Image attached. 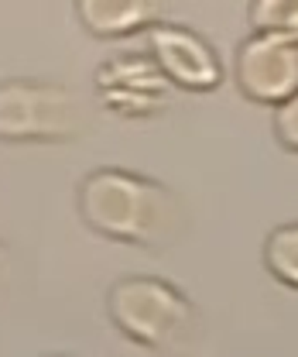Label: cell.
<instances>
[{
    "label": "cell",
    "instance_id": "6da1fadb",
    "mask_svg": "<svg viewBox=\"0 0 298 357\" xmlns=\"http://www.w3.org/2000/svg\"><path fill=\"white\" fill-rule=\"evenodd\" d=\"M76 213L89 234L144 251L178 244L192 223L185 199L171 185L117 165H100L79 176Z\"/></svg>",
    "mask_w": 298,
    "mask_h": 357
},
{
    "label": "cell",
    "instance_id": "7a4b0ae2",
    "mask_svg": "<svg viewBox=\"0 0 298 357\" xmlns=\"http://www.w3.org/2000/svg\"><path fill=\"white\" fill-rule=\"evenodd\" d=\"M110 326L141 351H171L196 337L199 306L162 275H124L107 289Z\"/></svg>",
    "mask_w": 298,
    "mask_h": 357
},
{
    "label": "cell",
    "instance_id": "3957f363",
    "mask_svg": "<svg viewBox=\"0 0 298 357\" xmlns=\"http://www.w3.org/2000/svg\"><path fill=\"white\" fill-rule=\"evenodd\" d=\"M86 131V107L65 83L35 76H14L0 83L3 144H69Z\"/></svg>",
    "mask_w": 298,
    "mask_h": 357
},
{
    "label": "cell",
    "instance_id": "277c9868",
    "mask_svg": "<svg viewBox=\"0 0 298 357\" xmlns=\"http://www.w3.org/2000/svg\"><path fill=\"white\" fill-rule=\"evenodd\" d=\"M93 89H96V103L110 117L127 124H144L162 117L178 93L148 52L107 55L93 73Z\"/></svg>",
    "mask_w": 298,
    "mask_h": 357
},
{
    "label": "cell",
    "instance_id": "5b68a950",
    "mask_svg": "<svg viewBox=\"0 0 298 357\" xmlns=\"http://www.w3.org/2000/svg\"><path fill=\"white\" fill-rule=\"evenodd\" d=\"M144 52L158 62V69L168 76V83L175 89L213 93L226 79V69H223L216 45L203 31L168 21V17L144 31Z\"/></svg>",
    "mask_w": 298,
    "mask_h": 357
},
{
    "label": "cell",
    "instance_id": "8992f818",
    "mask_svg": "<svg viewBox=\"0 0 298 357\" xmlns=\"http://www.w3.org/2000/svg\"><path fill=\"white\" fill-rule=\"evenodd\" d=\"M233 83L251 103L278 107L298 89V42L251 31L237 45Z\"/></svg>",
    "mask_w": 298,
    "mask_h": 357
},
{
    "label": "cell",
    "instance_id": "52a82bcc",
    "mask_svg": "<svg viewBox=\"0 0 298 357\" xmlns=\"http://www.w3.org/2000/svg\"><path fill=\"white\" fill-rule=\"evenodd\" d=\"M171 0H72L76 21L96 42H124L165 21Z\"/></svg>",
    "mask_w": 298,
    "mask_h": 357
},
{
    "label": "cell",
    "instance_id": "ba28073f",
    "mask_svg": "<svg viewBox=\"0 0 298 357\" xmlns=\"http://www.w3.org/2000/svg\"><path fill=\"white\" fill-rule=\"evenodd\" d=\"M260 261H264V271H267L278 285L298 292V220L281 223V227H274V230L264 237Z\"/></svg>",
    "mask_w": 298,
    "mask_h": 357
},
{
    "label": "cell",
    "instance_id": "9c48e42d",
    "mask_svg": "<svg viewBox=\"0 0 298 357\" xmlns=\"http://www.w3.org/2000/svg\"><path fill=\"white\" fill-rule=\"evenodd\" d=\"M247 24L257 35H274L285 42H298V0H251Z\"/></svg>",
    "mask_w": 298,
    "mask_h": 357
},
{
    "label": "cell",
    "instance_id": "30bf717a",
    "mask_svg": "<svg viewBox=\"0 0 298 357\" xmlns=\"http://www.w3.org/2000/svg\"><path fill=\"white\" fill-rule=\"evenodd\" d=\"M271 110H274V117H271L274 141H278L285 151L298 155V89L292 96H285L278 107H271Z\"/></svg>",
    "mask_w": 298,
    "mask_h": 357
},
{
    "label": "cell",
    "instance_id": "8fae6325",
    "mask_svg": "<svg viewBox=\"0 0 298 357\" xmlns=\"http://www.w3.org/2000/svg\"><path fill=\"white\" fill-rule=\"evenodd\" d=\"M10 268H14V258H10V248L0 241V292L7 289V282H10Z\"/></svg>",
    "mask_w": 298,
    "mask_h": 357
},
{
    "label": "cell",
    "instance_id": "7c38bea8",
    "mask_svg": "<svg viewBox=\"0 0 298 357\" xmlns=\"http://www.w3.org/2000/svg\"><path fill=\"white\" fill-rule=\"evenodd\" d=\"M48 357H72V354H48Z\"/></svg>",
    "mask_w": 298,
    "mask_h": 357
}]
</instances>
